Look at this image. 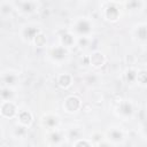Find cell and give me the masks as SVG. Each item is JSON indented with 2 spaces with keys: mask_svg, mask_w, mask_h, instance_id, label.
<instances>
[{
  "mask_svg": "<svg viewBox=\"0 0 147 147\" xmlns=\"http://www.w3.org/2000/svg\"><path fill=\"white\" fill-rule=\"evenodd\" d=\"M64 106H65V109H67V110H69V111H75V110H77V109L79 108L80 101H79V99L76 98V96H70V98H68V99L65 100Z\"/></svg>",
  "mask_w": 147,
  "mask_h": 147,
  "instance_id": "obj_1",
  "label": "cell"
},
{
  "mask_svg": "<svg viewBox=\"0 0 147 147\" xmlns=\"http://www.w3.org/2000/svg\"><path fill=\"white\" fill-rule=\"evenodd\" d=\"M1 113L6 117H11L15 114V107H14V105L10 103V102H5L2 105V107H1Z\"/></svg>",
  "mask_w": 147,
  "mask_h": 147,
  "instance_id": "obj_2",
  "label": "cell"
},
{
  "mask_svg": "<svg viewBox=\"0 0 147 147\" xmlns=\"http://www.w3.org/2000/svg\"><path fill=\"white\" fill-rule=\"evenodd\" d=\"M106 16H107L108 20H111V21L117 20V17H118V10H117V8L115 6H109L107 8V10H106Z\"/></svg>",
  "mask_w": 147,
  "mask_h": 147,
  "instance_id": "obj_3",
  "label": "cell"
},
{
  "mask_svg": "<svg viewBox=\"0 0 147 147\" xmlns=\"http://www.w3.org/2000/svg\"><path fill=\"white\" fill-rule=\"evenodd\" d=\"M103 56H102V54H100V53H94V54H92V56H91V63L94 65V67H100V65H102L103 64Z\"/></svg>",
  "mask_w": 147,
  "mask_h": 147,
  "instance_id": "obj_4",
  "label": "cell"
},
{
  "mask_svg": "<svg viewBox=\"0 0 147 147\" xmlns=\"http://www.w3.org/2000/svg\"><path fill=\"white\" fill-rule=\"evenodd\" d=\"M76 29H77V31H78V32H80V33H86V32H88V31H90L91 26H90V23H88L87 21L83 20V21H79V22H78V24H77Z\"/></svg>",
  "mask_w": 147,
  "mask_h": 147,
  "instance_id": "obj_5",
  "label": "cell"
},
{
  "mask_svg": "<svg viewBox=\"0 0 147 147\" xmlns=\"http://www.w3.org/2000/svg\"><path fill=\"white\" fill-rule=\"evenodd\" d=\"M52 55H53V57H54V59L62 60V59H64V57H65L67 52H65V49H64V48H62V47H57V48H55V49L53 51Z\"/></svg>",
  "mask_w": 147,
  "mask_h": 147,
  "instance_id": "obj_6",
  "label": "cell"
},
{
  "mask_svg": "<svg viewBox=\"0 0 147 147\" xmlns=\"http://www.w3.org/2000/svg\"><path fill=\"white\" fill-rule=\"evenodd\" d=\"M119 111L122 113V114H124V115H130L131 113H132V107H131V105L129 103V102H123L121 106H119Z\"/></svg>",
  "mask_w": 147,
  "mask_h": 147,
  "instance_id": "obj_7",
  "label": "cell"
},
{
  "mask_svg": "<svg viewBox=\"0 0 147 147\" xmlns=\"http://www.w3.org/2000/svg\"><path fill=\"white\" fill-rule=\"evenodd\" d=\"M20 121L23 124H25V125L30 124V122H31V114L28 113V111H22L20 114Z\"/></svg>",
  "mask_w": 147,
  "mask_h": 147,
  "instance_id": "obj_8",
  "label": "cell"
},
{
  "mask_svg": "<svg viewBox=\"0 0 147 147\" xmlns=\"http://www.w3.org/2000/svg\"><path fill=\"white\" fill-rule=\"evenodd\" d=\"M70 76L69 75H62L60 78H59V85L62 86V87H67L69 84H70Z\"/></svg>",
  "mask_w": 147,
  "mask_h": 147,
  "instance_id": "obj_9",
  "label": "cell"
},
{
  "mask_svg": "<svg viewBox=\"0 0 147 147\" xmlns=\"http://www.w3.org/2000/svg\"><path fill=\"white\" fill-rule=\"evenodd\" d=\"M24 33H25V36H26L28 38H33V37L37 36V33H38V29H37V28H32V26H30V28L25 29Z\"/></svg>",
  "mask_w": 147,
  "mask_h": 147,
  "instance_id": "obj_10",
  "label": "cell"
},
{
  "mask_svg": "<svg viewBox=\"0 0 147 147\" xmlns=\"http://www.w3.org/2000/svg\"><path fill=\"white\" fill-rule=\"evenodd\" d=\"M137 34L140 39H147V28L146 26H140L137 31Z\"/></svg>",
  "mask_w": 147,
  "mask_h": 147,
  "instance_id": "obj_11",
  "label": "cell"
},
{
  "mask_svg": "<svg viewBox=\"0 0 147 147\" xmlns=\"http://www.w3.org/2000/svg\"><path fill=\"white\" fill-rule=\"evenodd\" d=\"M34 41L37 46H44V44L46 42V38L44 34H38L34 37Z\"/></svg>",
  "mask_w": 147,
  "mask_h": 147,
  "instance_id": "obj_12",
  "label": "cell"
},
{
  "mask_svg": "<svg viewBox=\"0 0 147 147\" xmlns=\"http://www.w3.org/2000/svg\"><path fill=\"white\" fill-rule=\"evenodd\" d=\"M137 78L138 80L141 83V84H146L147 83V71H141L137 75Z\"/></svg>",
  "mask_w": 147,
  "mask_h": 147,
  "instance_id": "obj_13",
  "label": "cell"
},
{
  "mask_svg": "<svg viewBox=\"0 0 147 147\" xmlns=\"http://www.w3.org/2000/svg\"><path fill=\"white\" fill-rule=\"evenodd\" d=\"M110 138L113 140H115V141H118V140L122 139V133L119 131H117V130H114V131L110 132Z\"/></svg>",
  "mask_w": 147,
  "mask_h": 147,
  "instance_id": "obj_14",
  "label": "cell"
},
{
  "mask_svg": "<svg viewBox=\"0 0 147 147\" xmlns=\"http://www.w3.org/2000/svg\"><path fill=\"white\" fill-rule=\"evenodd\" d=\"M22 9H23L24 11H26V13L32 11V10H33V3H31L30 1H26V2H24V3L22 5Z\"/></svg>",
  "mask_w": 147,
  "mask_h": 147,
  "instance_id": "obj_15",
  "label": "cell"
},
{
  "mask_svg": "<svg viewBox=\"0 0 147 147\" xmlns=\"http://www.w3.org/2000/svg\"><path fill=\"white\" fill-rule=\"evenodd\" d=\"M62 42L64 45H71L72 44V37L70 34H68V33H64L62 36Z\"/></svg>",
  "mask_w": 147,
  "mask_h": 147,
  "instance_id": "obj_16",
  "label": "cell"
},
{
  "mask_svg": "<svg viewBox=\"0 0 147 147\" xmlns=\"http://www.w3.org/2000/svg\"><path fill=\"white\" fill-rule=\"evenodd\" d=\"M136 78H137L136 71H133V70H129V71L126 72V79H127V82H129V83L133 82Z\"/></svg>",
  "mask_w": 147,
  "mask_h": 147,
  "instance_id": "obj_17",
  "label": "cell"
},
{
  "mask_svg": "<svg viewBox=\"0 0 147 147\" xmlns=\"http://www.w3.org/2000/svg\"><path fill=\"white\" fill-rule=\"evenodd\" d=\"M45 124L48 125V126H54L56 124V118L53 117V116H48L45 118Z\"/></svg>",
  "mask_w": 147,
  "mask_h": 147,
  "instance_id": "obj_18",
  "label": "cell"
},
{
  "mask_svg": "<svg viewBox=\"0 0 147 147\" xmlns=\"http://www.w3.org/2000/svg\"><path fill=\"white\" fill-rule=\"evenodd\" d=\"M11 91L10 90H8V88H3L2 90V92H1V96L3 98V99H6V100H8L10 96H11Z\"/></svg>",
  "mask_w": 147,
  "mask_h": 147,
  "instance_id": "obj_19",
  "label": "cell"
},
{
  "mask_svg": "<svg viewBox=\"0 0 147 147\" xmlns=\"http://www.w3.org/2000/svg\"><path fill=\"white\" fill-rule=\"evenodd\" d=\"M15 76H13L11 74H9V75H7L6 77H5V82L7 83V84H14L15 83Z\"/></svg>",
  "mask_w": 147,
  "mask_h": 147,
  "instance_id": "obj_20",
  "label": "cell"
},
{
  "mask_svg": "<svg viewBox=\"0 0 147 147\" xmlns=\"http://www.w3.org/2000/svg\"><path fill=\"white\" fill-rule=\"evenodd\" d=\"M138 6H139V2H138L137 0H131V1L127 3V7H129V8H132V9L137 8Z\"/></svg>",
  "mask_w": 147,
  "mask_h": 147,
  "instance_id": "obj_21",
  "label": "cell"
},
{
  "mask_svg": "<svg viewBox=\"0 0 147 147\" xmlns=\"http://www.w3.org/2000/svg\"><path fill=\"white\" fill-rule=\"evenodd\" d=\"M52 140L55 141V142H57V141L60 140V136H59L57 133H53V134H52Z\"/></svg>",
  "mask_w": 147,
  "mask_h": 147,
  "instance_id": "obj_22",
  "label": "cell"
},
{
  "mask_svg": "<svg viewBox=\"0 0 147 147\" xmlns=\"http://www.w3.org/2000/svg\"><path fill=\"white\" fill-rule=\"evenodd\" d=\"M23 133H25L24 127H17V130H16V134H23Z\"/></svg>",
  "mask_w": 147,
  "mask_h": 147,
  "instance_id": "obj_23",
  "label": "cell"
},
{
  "mask_svg": "<svg viewBox=\"0 0 147 147\" xmlns=\"http://www.w3.org/2000/svg\"><path fill=\"white\" fill-rule=\"evenodd\" d=\"M76 146H90V144L85 141H79V142H76Z\"/></svg>",
  "mask_w": 147,
  "mask_h": 147,
  "instance_id": "obj_24",
  "label": "cell"
},
{
  "mask_svg": "<svg viewBox=\"0 0 147 147\" xmlns=\"http://www.w3.org/2000/svg\"><path fill=\"white\" fill-rule=\"evenodd\" d=\"M145 132H146V133H147V122H146V123H145Z\"/></svg>",
  "mask_w": 147,
  "mask_h": 147,
  "instance_id": "obj_25",
  "label": "cell"
}]
</instances>
